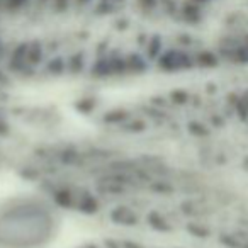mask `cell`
<instances>
[{
	"label": "cell",
	"mask_w": 248,
	"mask_h": 248,
	"mask_svg": "<svg viewBox=\"0 0 248 248\" xmlns=\"http://www.w3.org/2000/svg\"><path fill=\"white\" fill-rule=\"evenodd\" d=\"M85 248H150L145 247V245H138V243H102V245H90V247Z\"/></svg>",
	"instance_id": "2"
},
{
	"label": "cell",
	"mask_w": 248,
	"mask_h": 248,
	"mask_svg": "<svg viewBox=\"0 0 248 248\" xmlns=\"http://www.w3.org/2000/svg\"><path fill=\"white\" fill-rule=\"evenodd\" d=\"M231 4L228 14L226 55L234 62H248V0H228Z\"/></svg>",
	"instance_id": "1"
}]
</instances>
